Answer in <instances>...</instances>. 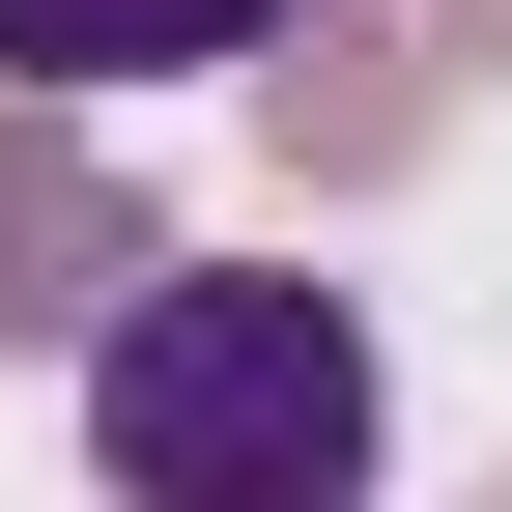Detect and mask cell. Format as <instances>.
Here are the masks:
<instances>
[{"mask_svg":"<svg viewBox=\"0 0 512 512\" xmlns=\"http://www.w3.org/2000/svg\"><path fill=\"white\" fill-rule=\"evenodd\" d=\"M86 456L143 512H342L370 484V313L342 285H200V256H143L86 342Z\"/></svg>","mask_w":512,"mask_h":512,"instance_id":"6da1fadb","label":"cell"},{"mask_svg":"<svg viewBox=\"0 0 512 512\" xmlns=\"http://www.w3.org/2000/svg\"><path fill=\"white\" fill-rule=\"evenodd\" d=\"M456 29H512V0H456Z\"/></svg>","mask_w":512,"mask_h":512,"instance_id":"277c9868","label":"cell"},{"mask_svg":"<svg viewBox=\"0 0 512 512\" xmlns=\"http://www.w3.org/2000/svg\"><path fill=\"white\" fill-rule=\"evenodd\" d=\"M143 256H171V228L114 200L86 143H57V86H0V313H29V342H86V313L143 285Z\"/></svg>","mask_w":512,"mask_h":512,"instance_id":"7a4b0ae2","label":"cell"},{"mask_svg":"<svg viewBox=\"0 0 512 512\" xmlns=\"http://www.w3.org/2000/svg\"><path fill=\"white\" fill-rule=\"evenodd\" d=\"M313 0H0V86L114 114V86H200V57H285Z\"/></svg>","mask_w":512,"mask_h":512,"instance_id":"3957f363","label":"cell"}]
</instances>
